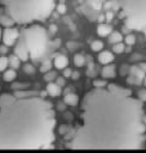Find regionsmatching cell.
Here are the masks:
<instances>
[{
    "instance_id": "6da1fadb",
    "label": "cell",
    "mask_w": 146,
    "mask_h": 153,
    "mask_svg": "<svg viewBox=\"0 0 146 153\" xmlns=\"http://www.w3.org/2000/svg\"><path fill=\"white\" fill-rule=\"evenodd\" d=\"M142 102L116 84L93 87L81 99V123L73 149H139L145 141Z\"/></svg>"
},
{
    "instance_id": "7a4b0ae2",
    "label": "cell",
    "mask_w": 146,
    "mask_h": 153,
    "mask_svg": "<svg viewBox=\"0 0 146 153\" xmlns=\"http://www.w3.org/2000/svg\"><path fill=\"white\" fill-rule=\"evenodd\" d=\"M55 112L43 97L19 91L0 96V149H44L55 141Z\"/></svg>"
},
{
    "instance_id": "3957f363",
    "label": "cell",
    "mask_w": 146,
    "mask_h": 153,
    "mask_svg": "<svg viewBox=\"0 0 146 153\" xmlns=\"http://www.w3.org/2000/svg\"><path fill=\"white\" fill-rule=\"evenodd\" d=\"M56 0H0L5 12L17 24L44 20L55 8Z\"/></svg>"
},
{
    "instance_id": "277c9868",
    "label": "cell",
    "mask_w": 146,
    "mask_h": 153,
    "mask_svg": "<svg viewBox=\"0 0 146 153\" xmlns=\"http://www.w3.org/2000/svg\"><path fill=\"white\" fill-rule=\"evenodd\" d=\"M122 17L124 26L129 30L146 29V0H115Z\"/></svg>"
},
{
    "instance_id": "5b68a950",
    "label": "cell",
    "mask_w": 146,
    "mask_h": 153,
    "mask_svg": "<svg viewBox=\"0 0 146 153\" xmlns=\"http://www.w3.org/2000/svg\"><path fill=\"white\" fill-rule=\"evenodd\" d=\"M20 37L23 38L31 59L36 60L44 54L48 45V36L43 26L32 23L22 30Z\"/></svg>"
},
{
    "instance_id": "8992f818",
    "label": "cell",
    "mask_w": 146,
    "mask_h": 153,
    "mask_svg": "<svg viewBox=\"0 0 146 153\" xmlns=\"http://www.w3.org/2000/svg\"><path fill=\"white\" fill-rule=\"evenodd\" d=\"M19 35H20V32H19L16 27H10V26H7V27L2 31L1 41H2V43H4L5 45L12 47V45H14L16 42L18 41Z\"/></svg>"
},
{
    "instance_id": "52a82bcc",
    "label": "cell",
    "mask_w": 146,
    "mask_h": 153,
    "mask_svg": "<svg viewBox=\"0 0 146 153\" xmlns=\"http://www.w3.org/2000/svg\"><path fill=\"white\" fill-rule=\"evenodd\" d=\"M14 54L20 59V61H28L30 59V55H29V51H28V48L23 41V38L20 37L19 35V38L18 41L16 42V47H14Z\"/></svg>"
},
{
    "instance_id": "ba28073f",
    "label": "cell",
    "mask_w": 146,
    "mask_h": 153,
    "mask_svg": "<svg viewBox=\"0 0 146 153\" xmlns=\"http://www.w3.org/2000/svg\"><path fill=\"white\" fill-rule=\"evenodd\" d=\"M129 82H135V84H140V82H142V80H144V76H145V72L139 67V66H133V67H130V69H129Z\"/></svg>"
},
{
    "instance_id": "9c48e42d",
    "label": "cell",
    "mask_w": 146,
    "mask_h": 153,
    "mask_svg": "<svg viewBox=\"0 0 146 153\" xmlns=\"http://www.w3.org/2000/svg\"><path fill=\"white\" fill-rule=\"evenodd\" d=\"M53 65H54V67H55L56 69H61V71H62L63 68H66V67L68 66V59H67V56L63 55V54H57V55H55V57H54Z\"/></svg>"
},
{
    "instance_id": "30bf717a",
    "label": "cell",
    "mask_w": 146,
    "mask_h": 153,
    "mask_svg": "<svg viewBox=\"0 0 146 153\" xmlns=\"http://www.w3.org/2000/svg\"><path fill=\"white\" fill-rule=\"evenodd\" d=\"M101 75H102L103 79H112V78H115V75H116V68H115V66L111 65V63L104 65V67L102 68Z\"/></svg>"
},
{
    "instance_id": "8fae6325",
    "label": "cell",
    "mask_w": 146,
    "mask_h": 153,
    "mask_svg": "<svg viewBox=\"0 0 146 153\" xmlns=\"http://www.w3.org/2000/svg\"><path fill=\"white\" fill-rule=\"evenodd\" d=\"M45 91H47V93H48L50 97L55 98V97H59V96L61 94V86H59V85H57L56 82H54V81H49V82L47 84Z\"/></svg>"
},
{
    "instance_id": "7c38bea8",
    "label": "cell",
    "mask_w": 146,
    "mask_h": 153,
    "mask_svg": "<svg viewBox=\"0 0 146 153\" xmlns=\"http://www.w3.org/2000/svg\"><path fill=\"white\" fill-rule=\"evenodd\" d=\"M114 61V54L111 51H108V50H101L99 51V55H98V62L101 65H108V63H111Z\"/></svg>"
},
{
    "instance_id": "4fadbf2b",
    "label": "cell",
    "mask_w": 146,
    "mask_h": 153,
    "mask_svg": "<svg viewBox=\"0 0 146 153\" xmlns=\"http://www.w3.org/2000/svg\"><path fill=\"white\" fill-rule=\"evenodd\" d=\"M63 102L66 105H69V106H75L78 105V102H79V98L75 93L73 92H68L63 96Z\"/></svg>"
},
{
    "instance_id": "5bb4252c",
    "label": "cell",
    "mask_w": 146,
    "mask_h": 153,
    "mask_svg": "<svg viewBox=\"0 0 146 153\" xmlns=\"http://www.w3.org/2000/svg\"><path fill=\"white\" fill-rule=\"evenodd\" d=\"M2 73H4V74H2V79H4V81H6V82H12V81L16 79V76H17L16 69H13V68H7V69H5Z\"/></svg>"
},
{
    "instance_id": "9a60e30c",
    "label": "cell",
    "mask_w": 146,
    "mask_h": 153,
    "mask_svg": "<svg viewBox=\"0 0 146 153\" xmlns=\"http://www.w3.org/2000/svg\"><path fill=\"white\" fill-rule=\"evenodd\" d=\"M112 31V29H111V26L109 25V24H99L98 26H97V33L99 35V36H102V37H105V36H109V33Z\"/></svg>"
},
{
    "instance_id": "2e32d148",
    "label": "cell",
    "mask_w": 146,
    "mask_h": 153,
    "mask_svg": "<svg viewBox=\"0 0 146 153\" xmlns=\"http://www.w3.org/2000/svg\"><path fill=\"white\" fill-rule=\"evenodd\" d=\"M20 62H22L20 59L16 54H11L8 56V67H11L13 69H17V68L20 67Z\"/></svg>"
},
{
    "instance_id": "e0dca14e",
    "label": "cell",
    "mask_w": 146,
    "mask_h": 153,
    "mask_svg": "<svg viewBox=\"0 0 146 153\" xmlns=\"http://www.w3.org/2000/svg\"><path fill=\"white\" fill-rule=\"evenodd\" d=\"M122 39H123V37H122V35H121L118 31H111V32L109 33V42H110L111 44L118 43V42H121Z\"/></svg>"
},
{
    "instance_id": "ac0fdd59",
    "label": "cell",
    "mask_w": 146,
    "mask_h": 153,
    "mask_svg": "<svg viewBox=\"0 0 146 153\" xmlns=\"http://www.w3.org/2000/svg\"><path fill=\"white\" fill-rule=\"evenodd\" d=\"M85 56L84 55H81V54H75L74 56H73V63H74V66H77V67H81V66H84L85 65Z\"/></svg>"
},
{
    "instance_id": "d6986e66",
    "label": "cell",
    "mask_w": 146,
    "mask_h": 153,
    "mask_svg": "<svg viewBox=\"0 0 146 153\" xmlns=\"http://www.w3.org/2000/svg\"><path fill=\"white\" fill-rule=\"evenodd\" d=\"M103 48H104V44H103V42L99 41V39H95V41L91 43V50L95 51V53H99L101 50H103Z\"/></svg>"
},
{
    "instance_id": "ffe728a7",
    "label": "cell",
    "mask_w": 146,
    "mask_h": 153,
    "mask_svg": "<svg viewBox=\"0 0 146 153\" xmlns=\"http://www.w3.org/2000/svg\"><path fill=\"white\" fill-rule=\"evenodd\" d=\"M124 44L122 43V42H118V43H115V44H112V51L115 53V54H121V53H123L124 51Z\"/></svg>"
},
{
    "instance_id": "44dd1931",
    "label": "cell",
    "mask_w": 146,
    "mask_h": 153,
    "mask_svg": "<svg viewBox=\"0 0 146 153\" xmlns=\"http://www.w3.org/2000/svg\"><path fill=\"white\" fill-rule=\"evenodd\" d=\"M0 23L2 24V25H5L6 27L7 26H10V25H12L14 22L10 18V16H7V14H5V16H0Z\"/></svg>"
},
{
    "instance_id": "7402d4cb",
    "label": "cell",
    "mask_w": 146,
    "mask_h": 153,
    "mask_svg": "<svg viewBox=\"0 0 146 153\" xmlns=\"http://www.w3.org/2000/svg\"><path fill=\"white\" fill-rule=\"evenodd\" d=\"M8 67V57H6L5 55L0 56V72H4L5 69H7Z\"/></svg>"
},
{
    "instance_id": "603a6c76",
    "label": "cell",
    "mask_w": 146,
    "mask_h": 153,
    "mask_svg": "<svg viewBox=\"0 0 146 153\" xmlns=\"http://www.w3.org/2000/svg\"><path fill=\"white\" fill-rule=\"evenodd\" d=\"M56 73L55 72H53V71H48V72H45L44 73V80L47 81V82H49V81H54L55 79H56Z\"/></svg>"
},
{
    "instance_id": "cb8c5ba5",
    "label": "cell",
    "mask_w": 146,
    "mask_h": 153,
    "mask_svg": "<svg viewBox=\"0 0 146 153\" xmlns=\"http://www.w3.org/2000/svg\"><path fill=\"white\" fill-rule=\"evenodd\" d=\"M135 36L134 35H132V33H128L126 37H124V43L127 44V45H133L134 43H135Z\"/></svg>"
},
{
    "instance_id": "d4e9b609",
    "label": "cell",
    "mask_w": 146,
    "mask_h": 153,
    "mask_svg": "<svg viewBox=\"0 0 146 153\" xmlns=\"http://www.w3.org/2000/svg\"><path fill=\"white\" fill-rule=\"evenodd\" d=\"M50 68H51V63H50L49 61H44V62L41 65V67H39V71H41L42 73H45V72L50 71Z\"/></svg>"
},
{
    "instance_id": "484cf974",
    "label": "cell",
    "mask_w": 146,
    "mask_h": 153,
    "mask_svg": "<svg viewBox=\"0 0 146 153\" xmlns=\"http://www.w3.org/2000/svg\"><path fill=\"white\" fill-rule=\"evenodd\" d=\"M23 71H24L26 74H34V73H35V67H34L31 63H25L24 67H23Z\"/></svg>"
},
{
    "instance_id": "4316f807",
    "label": "cell",
    "mask_w": 146,
    "mask_h": 153,
    "mask_svg": "<svg viewBox=\"0 0 146 153\" xmlns=\"http://www.w3.org/2000/svg\"><path fill=\"white\" fill-rule=\"evenodd\" d=\"M138 98H139L141 102H146V88L139 90V92H138Z\"/></svg>"
},
{
    "instance_id": "83f0119b",
    "label": "cell",
    "mask_w": 146,
    "mask_h": 153,
    "mask_svg": "<svg viewBox=\"0 0 146 153\" xmlns=\"http://www.w3.org/2000/svg\"><path fill=\"white\" fill-rule=\"evenodd\" d=\"M56 10H57V12H59L60 14H65L66 11H67V7H66L65 4H59V5L56 6Z\"/></svg>"
},
{
    "instance_id": "f1b7e54d",
    "label": "cell",
    "mask_w": 146,
    "mask_h": 153,
    "mask_svg": "<svg viewBox=\"0 0 146 153\" xmlns=\"http://www.w3.org/2000/svg\"><path fill=\"white\" fill-rule=\"evenodd\" d=\"M62 71H63V72H62V74H63V78H65V79L71 78V74H72V69H71V68L66 67V68H63Z\"/></svg>"
},
{
    "instance_id": "f546056e",
    "label": "cell",
    "mask_w": 146,
    "mask_h": 153,
    "mask_svg": "<svg viewBox=\"0 0 146 153\" xmlns=\"http://www.w3.org/2000/svg\"><path fill=\"white\" fill-rule=\"evenodd\" d=\"M129 69H130V67L128 66V65H122L121 66V74L123 75V74H128L129 73Z\"/></svg>"
},
{
    "instance_id": "4dcf8cb0",
    "label": "cell",
    "mask_w": 146,
    "mask_h": 153,
    "mask_svg": "<svg viewBox=\"0 0 146 153\" xmlns=\"http://www.w3.org/2000/svg\"><path fill=\"white\" fill-rule=\"evenodd\" d=\"M80 78V73L77 72V71H72V74H71V79L72 80H78Z\"/></svg>"
},
{
    "instance_id": "1f68e13d",
    "label": "cell",
    "mask_w": 146,
    "mask_h": 153,
    "mask_svg": "<svg viewBox=\"0 0 146 153\" xmlns=\"http://www.w3.org/2000/svg\"><path fill=\"white\" fill-rule=\"evenodd\" d=\"M104 85H107V82L104 80H96V81H93V86L95 87H101V86H104Z\"/></svg>"
},
{
    "instance_id": "d6a6232c",
    "label": "cell",
    "mask_w": 146,
    "mask_h": 153,
    "mask_svg": "<svg viewBox=\"0 0 146 153\" xmlns=\"http://www.w3.org/2000/svg\"><path fill=\"white\" fill-rule=\"evenodd\" d=\"M7 51H8V47H7V45H5V44L0 45V54L5 55V54H6Z\"/></svg>"
},
{
    "instance_id": "836d02e7",
    "label": "cell",
    "mask_w": 146,
    "mask_h": 153,
    "mask_svg": "<svg viewBox=\"0 0 146 153\" xmlns=\"http://www.w3.org/2000/svg\"><path fill=\"white\" fill-rule=\"evenodd\" d=\"M55 82H56L59 86H63V85H65V78H57Z\"/></svg>"
},
{
    "instance_id": "e575fe53",
    "label": "cell",
    "mask_w": 146,
    "mask_h": 153,
    "mask_svg": "<svg viewBox=\"0 0 146 153\" xmlns=\"http://www.w3.org/2000/svg\"><path fill=\"white\" fill-rule=\"evenodd\" d=\"M49 31H50L51 33H55V32L57 31V26H56V25H54V24H51V25L49 26Z\"/></svg>"
},
{
    "instance_id": "d590c367",
    "label": "cell",
    "mask_w": 146,
    "mask_h": 153,
    "mask_svg": "<svg viewBox=\"0 0 146 153\" xmlns=\"http://www.w3.org/2000/svg\"><path fill=\"white\" fill-rule=\"evenodd\" d=\"M65 108H66L65 102H61V103L57 104V109H59V110H65Z\"/></svg>"
},
{
    "instance_id": "8d00e7d4",
    "label": "cell",
    "mask_w": 146,
    "mask_h": 153,
    "mask_svg": "<svg viewBox=\"0 0 146 153\" xmlns=\"http://www.w3.org/2000/svg\"><path fill=\"white\" fill-rule=\"evenodd\" d=\"M139 67H140V68L146 73V62H141V63L139 65Z\"/></svg>"
},
{
    "instance_id": "74e56055",
    "label": "cell",
    "mask_w": 146,
    "mask_h": 153,
    "mask_svg": "<svg viewBox=\"0 0 146 153\" xmlns=\"http://www.w3.org/2000/svg\"><path fill=\"white\" fill-rule=\"evenodd\" d=\"M105 17H107V20H108V22H110V20H111V18H112V13H111V12H109V13H107V14H105Z\"/></svg>"
},
{
    "instance_id": "f35d334b",
    "label": "cell",
    "mask_w": 146,
    "mask_h": 153,
    "mask_svg": "<svg viewBox=\"0 0 146 153\" xmlns=\"http://www.w3.org/2000/svg\"><path fill=\"white\" fill-rule=\"evenodd\" d=\"M139 59H140V55H139V54H134V55L132 56V60H133V61H134V60H139Z\"/></svg>"
},
{
    "instance_id": "ab89813d",
    "label": "cell",
    "mask_w": 146,
    "mask_h": 153,
    "mask_svg": "<svg viewBox=\"0 0 146 153\" xmlns=\"http://www.w3.org/2000/svg\"><path fill=\"white\" fill-rule=\"evenodd\" d=\"M142 82H144V85L146 86V74H145V76H144V80H142Z\"/></svg>"
},
{
    "instance_id": "60d3db41",
    "label": "cell",
    "mask_w": 146,
    "mask_h": 153,
    "mask_svg": "<svg viewBox=\"0 0 146 153\" xmlns=\"http://www.w3.org/2000/svg\"><path fill=\"white\" fill-rule=\"evenodd\" d=\"M1 37H2V30H1V27H0V41H1Z\"/></svg>"
},
{
    "instance_id": "b9f144b4",
    "label": "cell",
    "mask_w": 146,
    "mask_h": 153,
    "mask_svg": "<svg viewBox=\"0 0 146 153\" xmlns=\"http://www.w3.org/2000/svg\"><path fill=\"white\" fill-rule=\"evenodd\" d=\"M79 1H80V2H81V1H83V0H79Z\"/></svg>"
}]
</instances>
